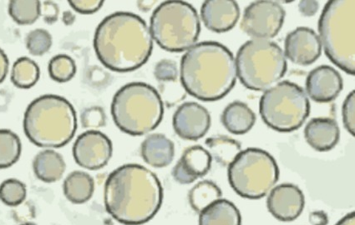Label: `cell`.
Here are the masks:
<instances>
[{
    "label": "cell",
    "instance_id": "cell-1",
    "mask_svg": "<svg viewBox=\"0 0 355 225\" xmlns=\"http://www.w3.org/2000/svg\"><path fill=\"white\" fill-rule=\"evenodd\" d=\"M163 201V188L157 176L137 163L112 172L104 187L106 211L125 225H141L157 215Z\"/></svg>",
    "mask_w": 355,
    "mask_h": 225
},
{
    "label": "cell",
    "instance_id": "cell-2",
    "mask_svg": "<svg viewBox=\"0 0 355 225\" xmlns=\"http://www.w3.org/2000/svg\"><path fill=\"white\" fill-rule=\"evenodd\" d=\"M94 48L105 67L116 72H132L148 62L153 50V39L140 16L116 12L98 26Z\"/></svg>",
    "mask_w": 355,
    "mask_h": 225
},
{
    "label": "cell",
    "instance_id": "cell-3",
    "mask_svg": "<svg viewBox=\"0 0 355 225\" xmlns=\"http://www.w3.org/2000/svg\"><path fill=\"white\" fill-rule=\"evenodd\" d=\"M180 75L186 91L204 102L222 100L234 88L238 78L234 55L215 41L189 48L182 56Z\"/></svg>",
    "mask_w": 355,
    "mask_h": 225
},
{
    "label": "cell",
    "instance_id": "cell-4",
    "mask_svg": "<svg viewBox=\"0 0 355 225\" xmlns=\"http://www.w3.org/2000/svg\"><path fill=\"white\" fill-rule=\"evenodd\" d=\"M24 130L28 140L40 148H61L75 136L76 110L63 97L40 96L28 106L24 114Z\"/></svg>",
    "mask_w": 355,
    "mask_h": 225
},
{
    "label": "cell",
    "instance_id": "cell-5",
    "mask_svg": "<svg viewBox=\"0 0 355 225\" xmlns=\"http://www.w3.org/2000/svg\"><path fill=\"white\" fill-rule=\"evenodd\" d=\"M112 116L122 132L141 136L156 129L164 116V105L157 90L142 82L121 87L113 97Z\"/></svg>",
    "mask_w": 355,
    "mask_h": 225
},
{
    "label": "cell",
    "instance_id": "cell-6",
    "mask_svg": "<svg viewBox=\"0 0 355 225\" xmlns=\"http://www.w3.org/2000/svg\"><path fill=\"white\" fill-rule=\"evenodd\" d=\"M354 0H331L318 20V32L326 56L350 75L355 73Z\"/></svg>",
    "mask_w": 355,
    "mask_h": 225
},
{
    "label": "cell",
    "instance_id": "cell-7",
    "mask_svg": "<svg viewBox=\"0 0 355 225\" xmlns=\"http://www.w3.org/2000/svg\"><path fill=\"white\" fill-rule=\"evenodd\" d=\"M236 73L245 88L267 91L287 72L286 57L272 40L251 39L240 47L235 59Z\"/></svg>",
    "mask_w": 355,
    "mask_h": 225
},
{
    "label": "cell",
    "instance_id": "cell-8",
    "mask_svg": "<svg viewBox=\"0 0 355 225\" xmlns=\"http://www.w3.org/2000/svg\"><path fill=\"white\" fill-rule=\"evenodd\" d=\"M153 39L163 50L187 51L197 43L201 23L197 10L183 1H166L154 10L150 20Z\"/></svg>",
    "mask_w": 355,
    "mask_h": 225
},
{
    "label": "cell",
    "instance_id": "cell-9",
    "mask_svg": "<svg viewBox=\"0 0 355 225\" xmlns=\"http://www.w3.org/2000/svg\"><path fill=\"white\" fill-rule=\"evenodd\" d=\"M232 189L241 197H265L279 181V169L275 159L263 150L248 148L241 151L227 170Z\"/></svg>",
    "mask_w": 355,
    "mask_h": 225
},
{
    "label": "cell",
    "instance_id": "cell-10",
    "mask_svg": "<svg viewBox=\"0 0 355 225\" xmlns=\"http://www.w3.org/2000/svg\"><path fill=\"white\" fill-rule=\"evenodd\" d=\"M259 113L269 128L291 133L299 129L309 116V100L300 85L282 81L263 93Z\"/></svg>",
    "mask_w": 355,
    "mask_h": 225
},
{
    "label": "cell",
    "instance_id": "cell-11",
    "mask_svg": "<svg viewBox=\"0 0 355 225\" xmlns=\"http://www.w3.org/2000/svg\"><path fill=\"white\" fill-rule=\"evenodd\" d=\"M285 12L279 3L262 0L250 3L244 10L241 28L252 39L275 38L283 28Z\"/></svg>",
    "mask_w": 355,
    "mask_h": 225
},
{
    "label": "cell",
    "instance_id": "cell-12",
    "mask_svg": "<svg viewBox=\"0 0 355 225\" xmlns=\"http://www.w3.org/2000/svg\"><path fill=\"white\" fill-rule=\"evenodd\" d=\"M112 143L103 133L88 130L76 138L73 156L77 165L88 170L104 168L112 156Z\"/></svg>",
    "mask_w": 355,
    "mask_h": 225
},
{
    "label": "cell",
    "instance_id": "cell-13",
    "mask_svg": "<svg viewBox=\"0 0 355 225\" xmlns=\"http://www.w3.org/2000/svg\"><path fill=\"white\" fill-rule=\"evenodd\" d=\"M208 110L196 102L179 106L173 118L175 134L185 141H197L205 136L211 127Z\"/></svg>",
    "mask_w": 355,
    "mask_h": 225
},
{
    "label": "cell",
    "instance_id": "cell-14",
    "mask_svg": "<svg viewBox=\"0 0 355 225\" xmlns=\"http://www.w3.org/2000/svg\"><path fill=\"white\" fill-rule=\"evenodd\" d=\"M284 53L292 63L309 66L316 62L322 54L320 37L312 28L297 27L285 39Z\"/></svg>",
    "mask_w": 355,
    "mask_h": 225
},
{
    "label": "cell",
    "instance_id": "cell-15",
    "mask_svg": "<svg viewBox=\"0 0 355 225\" xmlns=\"http://www.w3.org/2000/svg\"><path fill=\"white\" fill-rule=\"evenodd\" d=\"M305 198L299 187L293 183H282L269 192L267 208L275 219L291 222L303 213Z\"/></svg>",
    "mask_w": 355,
    "mask_h": 225
},
{
    "label": "cell",
    "instance_id": "cell-16",
    "mask_svg": "<svg viewBox=\"0 0 355 225\" xmlns=\"http://www.w3.org/2000/svg\"><path fill=\"white\" fill-rule=\"evenodd\" d=\"M305 86L310 99L317 103H329L340 96L344 83L336 69L321 65L309 73Z\"/></svg>",
    "mask_w": 355,
    "mask_h": 225
},
{
    "label": "cell",
    "instance_id": "cell-17",
    "mask_svg": "<svg viewBox=\"0 0 355 225\" xmlns=\"http://www.w3.org/2000/svg\"><path fill=\"white\" fill-rule=\"evenodd\" d=\"M212 158L202 146L187 148L173 170V177L180 185H191L208 174L211 168Z\"/></svg>",
    "mask_w": 355,
    "mask_h": 225
},
{
    "label": "cell",
    "instance_id": "cell-18",
    "mask_svg": "<svg viewBox=\"0 0 355 225\" xmlns=\"http://www.w3.org/2000/svg\"><path fill=\"white\" fill-rule=\"evenodd\" d=\"M201 17L204 26L215 33L234 28L240 18V8L234 0H207L202 3Z\"/></svg>",
    "mask_w": 355,
    "mask_h": 225
},
{
    "label": "cell",
    "instance_id": "cell-19",
    "mask_svg": "<svg viewBox=\"0 0 355 225\" xmlns=\"http://www.w3.org/2000/svg\"><path fill=\"white\" fill-rule=\"evenodd\" d=\"M304 138L313 150L327 152L340 141V127L333 118H314L305 126Z\"/></svg>",
    "mask_w": 355,
    "mask_h": 225
},
{
    "label": "cell",
    "instance_id": "cell-20",
    "mask_svg": "<svg viewBox=\"0 0 355 225\" xmlns=\"http://www.w3.org/2000/svg\"><path fill=\"white\" fill-rule=\"evenodd\" d=\"M141 154L144 161L153 168H165L175 157V145L162 134H153L141 143Z\"/></svg>",
    "mask_w": 355,
    "mask_h": 225
},
{
    "label": "cell",
    "instance_id": "cell-21",
    "mask_svg": "<svg viewBox=\"0 0 355 225\" xmlns=\"http://www.w3.org/2000/svg\"><path fill=\"white\" fill-rule=\"evenodd\" d=\"M221 121L228 132L242 135L250 132L254 126L256 116L248 105L238 100L232 102L224 109Z\"/></svg>",
    "mask_w": 355,
    "mask_h": 225
},
{
    "label": "cell",
    "instance_id": "cell-22",
    "mask_svg": "<svg viewBox=\"0 0 355 225\" xmlns=\"http://www.w3.org/2000/svg\"><path fill=\"white\" fill-rule=\"evenodd\" d=\"M199 225H242V216L235 204L220 199L199 214Z\"/></svg>",
    "mask_w": 355,
    "mask_h": 225
},
{
    "label": "cell",
    "instance_id": "cell-23",
    "mask_svg": "<svg viewBox=\"0 0 355 225\" xmlns=\"http://www.w3.org/2000/svg\"><path fill=\"white\" fill-rule=\"evenodd\" d=\"M36 177L44 183H55L63 177L67 165L62 155L46 150L36 155L33 162Z\"/></svg>",
    "mask_w": 355,
    "mask_h": 225
},
{
    "label": "cell",
    "instance_id": "cell-24",
    "mask_svg": "<svg viewBox=\"0 0 355 225\" xmlns=\"http://www.w3.org/2000/svg\"><path fill=\"white\" fill-rule=\"evenodd\" d=\"M63 190L65 197L73 204L89 201L95 191V181L91 175L83 171H74L64 179Z\"/></svg>",
    "mask_w": 355,
    "mask_h": 225
},
{
    "label": "cell",
    "instance_id": "cell-25",
    "mask_svg": "<svg viewBox=\"0 0 355 225\" xmlns=\"http://www.w3.org/2000/svg\"><path fill=\"white\" fill-rule=\"evenodd\" d=\"M205 145L211 158L222 166H230L242 151L240 143L226 135H216L208 138Z\"/></svg>",
    "mask_w": 355,
    "mask_h": 225
},
{
    "label": "cell",
    "instance_id": "cell-26",
    "mask_svg": "<svg viewBox=\"0 0 355 225\" xmlns=\"http://www.w3.org/2000/svg\"><path fill=\"white\" fill-rule=\"evenodd\" d=\"M222 190L211 180H202L191 188L189 194L190 206L200 214L206 208L222 198Z\"/></svg>",
    "mask_w": 355,
    "mask_h": 225
},
{
    "label": "cell",
    "instance_id": "cell-27",
    "mask_svg": "<svg viewBox=\"0 0 355 225\" xmlns=\"http://www.w3.org/2000/svg\"><path fill=\"white\" fill-rule=\"evenodd\" d=\"M40 71L34 60L22 57L15 61L12 68L11 81L19 89H31L39 81Z\"/></svg>",
    "mask_w": 355,
    "mask_h": 225
},
{
    "label": "cell",
    "instance_id": "cell-28",
    "mask_svg": "<svg viewBox=\"0 0 355 225\" xmlns=\"http://www.w3.org/2000/svg\"><path fill=\"white\" fill-rule=\"evenodd\" d=\"M21 141L9 129H0V169L14 165L21 155Z\"/></svg>",
    "mask_w": 355,
    "mask_h": 225
},
{
    "label": "cell",
    "instance_id": "cell-29",
    "mask_svg": "<svg viewBox=\"0 0 355 225\" xmlns=\"http://www.w3.org/2000/svg\"><path fill=\"white\" fill-rule=\"evenodd\" d=\"M40 6L42 3L37 0H12L9 5V13L12 19L20 26H30L39 19Z\"/></svg>",
    "mask_w": 355,
    "mask_h": 225
},
{
    "label": "cell",
    "instance_id": "cell-30",
    "mask_svg": "<svg viewBox=\"0 0 355 225\" xmlns=\"http://www.w3.org/2000/svg\"><path fill=\"white\" fill-rule=\"evenodd\" d=\"M49 75L58 83H67L76 75V65L74 60L67 55L53 57L48 66Z\"/></svg>",
    "mask_w": 355,
    "mask_h": 225
},
{
    "label": "cell",
    "instance_id": "cell-31",
    "mask_svg": "<svg viewBox=\"0 0 355 225\" xmlns=\"http://www.w3.org/2000/svg\"><path fill=\"white\" fill-rule=\"evenodd\" d=\"M26 186L18 179H7L0 186V200L8 206H20L26 200Z\"/></svg>",
    "mask_w": 355,
    "mask_h": 225
},
{
    "label": "cell",
    "instance_id": "cell-32",
    "mask_svg": "<svg viewBox=\"0 0 355 225\" xmlns=\"http://www.w3.org/2000/svg\"><path fill=\"white\" fill-rule=\"evenodd\" d=\"M26 43L31 55L42 56L51 50L52 36L47 30L37 28L28 33Z\"/></svg>",
    "mask_w": 355,
    "mask_h": 225
},
{
    "label": "cell",
    "instance_id": "cell-33",
    "mask_svg": "<svg viewBox=\"0 0 355 225\" xmlns=\"http://www.w3.org/2000/svg\"><path fill=\"white\" fill-rule=\"evenodd\" d=\"M81 125L85 129H98L105 125V110L99 106H93L84 110L80 116Z\"/></svg>",
    "mask_w": 355,
    "mask_h": 225
},
{
    "label": "cell",
    "instance_id": "cell-34",
    "mask_svg": "<svg viewBox=\"0 0 355 225\" xmlns=\"http://www.w3.org/2000/svg\"><path fill=\"white\" fill-rule=\"evenodd\" d=\"M178 68L177 63L171 60H162L154 69V75L162 83L175 82L178 79Z\"/></svg>",
    "mask_w": 355,
    "mask_h": 225
},
{
    "label": "cell",
    "instance_id": "cell-35",
    "mask_svg": "<svg viewBox=\"0 0 355 225\" xmlns=\"http://www.w3.org/2000/svg\"><path fill=\"white\" fill-rule=\"evenodd\" d=\"M343 123L348 132L354 136L355 135V96L354 90L346 97L342 107Z\"/></svg>",
    "mask_w": 355,
    "mask_h": 225
},
{
    "label": "cell",
    "instance_id": "cell-36",
    "mask_svg": "<svg viewBox=\"0 0 355 225\" xmlns=\"http://www.w3.org/2000/svg\"><path fill=\"white\" fill-rule=\"evenodd\" d=\"M69 3L77 13L92 15L101 9L104 1H101V0H71Z\"/></svg>",
    "mask_w": 355,
    "mask_h": 225
},
{
    "label": "cell",
    "instance_id": "cell-37",
    "mask_svg": "<svg viewBox=\"0 0 355 225\" xmlns=\"http://www.w3.org/2000/svg\"><path fill=\"white\" fill-rule=\"evenodd\" d=\"M60 10L58 6L52 1H44L40 6V15L44 18V22L53 24L58 20Z\"/></svg>",
    "mask_w": 355,
    "mask_h": 225
},
{
    "label": "cell",
    "instance_id": "cell-38",
    "mask_svg": "<svg viewBox=\"0 0 355 225\" xmlns=\"http://www.w3.org/2000/svg\"><path fill=\"white\" fill-rule=\"evenodd\" d=\"M111 78L112 76L109 73L99 67H95L92 71L89 80H91L94 85L97 86V87H104V86L109 84L110 81H111Z\"/></svg>",
    "mask_w": 355,
    "mask_h": 225
},
{
    "label": "cell",
    "instance_id": "cell-39",
    "mask_svg": "<svg viewBox=\"0 0 355 225\" xmlns=\"http://www.w3.org/2000/svg\"><path fill=\"white\" fill-rule=\"evenodd\" d=\"M320 9L318 1H301L299 5V10L302 15L305 17H311L315 15Z\"/></svg>",
    "mask_w": 355,
    "mask_h": 225
},
{
    "label": "cell",
    "instance_id": "cell-40",
    "mask_svg": "<svg viewBox=\"0 0 355 225\" xmlns=\"http://www.w3.org/2000/svg\"><path fill=\"white\" fill-rule=\"evenodd\" d=\"M309 222L312 225H328L329 216L324 211H313L309 215Z\"/></svg>",
    "mask_w": 355,
    "mask_h": 225
},
{
    "label": "cell",
    "instance_id": "cell-41",
    "mask_svg": "<svg viewBox=\"0 0 355 225\" xmlns=\"http://www.w3.org/2000/svg\"><path fill=\"white\" fill-rule=\"evenodd\" d=\"M9 64V59L6 53L0 48V84H2L7 77Z\"/></svg>",
    "mask_w": 355,
    "mask_h": 225
},
{
    "label": "cell",
    "instance_id": "cell-42",
    "mask_svg": "<svg viewBox=\"0 0 355 225\" xmlns=\"http://www.w3.org/2000/svg\"><path fill=\"white\" fill-rule=\"evenodd\" d=\"M336 225H355L354 212H351L341 219Z\"/></svg>",
    "mask_w": 355,
    "mask_h": 225
},
{
    "label": "cell",
    "instance_id": "cell-43",
    "mask_svg": "<svg viewBox=\"0 0 355 225\" xmlns=\"http://www.w3.org/2000/svg\"><path fill=\"white\" fill-rule=\"evenodd\" d=\"M156 3V1H138L137 6L140 10L148 12L150 10H152V8Z\"/></svg>",
    "mask_w": 355,
    "mask_h": 225
},
{
    "label": "cell",
    "instance_id": "cell-44",
    "mask_svg": "<svg viewBox=\"0 0 355 225\" xmlns=\"http://www.w3.org/2000/svg\"><path fill=\"white\" fill-rule=\"evenodd\" d=\"M76 16L71 11H65L63 14V22L67 26H71L75 22Z\"/></svg>",
    "mask_w": 355,
    "mask_h": 225
},
{
    "label": "cell",
    "instance_id": "cell-45",
    "mask_svg": "<svg viewBox=\"0 0 355 225\" xmlns=\"http://www.w3.org/2000/svg\"><path fill=\"white\" fill-rule=\"evenodd\" d=\"M21 225H37V224L31 223V222H27V223L22 224Z\"/></svg>",
    "mask_w": 355,
    "mask_h": 225
}]
</instances>
